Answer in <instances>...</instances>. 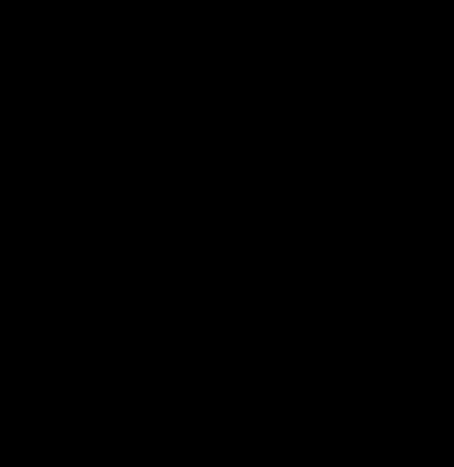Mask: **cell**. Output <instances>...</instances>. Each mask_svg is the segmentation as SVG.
<instances>
[]
</instances>
